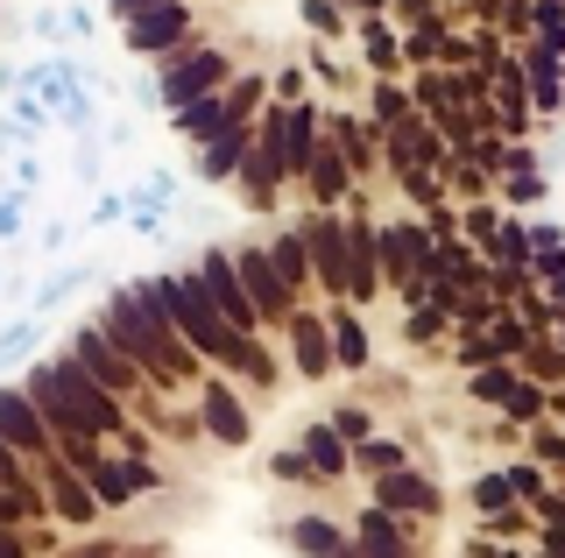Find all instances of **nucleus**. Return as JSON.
I'll list each match as a JSON object with an SVG mask.
<instances>
[{
  "instance_id": "423d86ee",
  "label": "nucleus",
  "mask_w": 565,
  "mask_h": 558,
  "mask_svg": "<svg viewBox=\"0 0 565 558\" xmlns=\"http://www.w3.org/2000/svg\"><path fill=\"white\" fill-rule=\"evenodd\" d=\"M424 261H431V226H417V219L375 226V269H382V283H411V276H424Z\"/></svg>"
},
{
  "instance_id": "58836bf2",
  "label": "nucleus",
  "mask_w": 565,
  "mask_h": 558,
  "mask_svg": "<svg viewBox=\"0 0 565 558\" xmlns=\"http://www.w3.org/2000/svg\"><path fill=\"white\" fill-rule=\"evenodd\" d=\"M494 361H502V354L488 346V333H467V340H459V368H494Z\"/></svg>"
},
{
  "instance_id": "4c0bfd02",
  "label": "nucleus",
  "mask_w": 565,
  "mask_h": 558,
  "mask_svg": "<svg viewBox=\"0 0 565 558\" xmlns=\"http://www.w3.org/2000/svg\"><path fill=\"white\" fill-rule=\"evenodd\" d=\"M473 502H481V509H509V502H516L509 495V474H481L473 481Z\"/></svg>"
},
{
  "instance_id": "5701e85b",
  "label": "nucleus",
  "mask_w": 565,
  "mask_h": 558,
  "mask_svg": "<svg viewBox=\"0 0 565 558\" xmlns=\"http://www.w3.org/2000/svg\"><path fill=\"white\" fill-rule=\"evenodd\" d=\"M361 50H367V64H375L382 78L403 72V43H396V29H388L382 14H375V22H361Z\"/></svg>"
},
{
  "instance_id": "603ef678",
  "label": "nucleus",
  "mask_w": 565,
  "mask_h": 558,
  "mask_svg": "<svg viewBox=\"0 0 565 558\" xmlns=\"http://www.w3.org/2000/svg\"><path fill=\"white\" fill-rule=\"evenodd\" d=\"M502 558H516V551H502Z\"/></svg>"
},
{
  "instance_id": "f03ea898",
  "label": "nucleus",
  "mask_w": 565,
  "mask_h": 558,
  "mask_svg": "<svg viewBox=\"0 0 565 558\" xmlns=\"http://www.w3.org/2000/svg\"><path fill=\"white\" fill-rule=\"evenodd\" d=\"M99 333L120 346V354L135 361V368H149L156 382H184L191 375V354H184V340L163 325V311L149 304V290L128 283V290H114L106 298V319H99Z\"/></svg>"
},
{
  "instance_id": "393cba45",
  "label": "nucleus",
  "mask_w": 565,
  "mask_h": 558,
  "mask_svg": "<svg viewBox=\"0 0 565 558\" xmlns=\"http://www.w3.org/2000/svg\"><path fill=\"white\" fill-rule=\"evenodd\" d=\"M78 283H93V269H85V261H78V269H57V276H50V283L43 290H35V319H50V311H57L64 298H78Z\"/></svg>"
},
{
  "instance_id": "e433bc0d",
  "label": "nucleus",
  "mask_w": 565,
  "mask_h": 558,
  "mask_svg": "<svg viewBox=\"0 0 565 558\" xmlns=\"http://www.w3.org/2000/svg\"><path fill=\"white\" fill-rule=\"evenodd\" d=\"M22 198H29V191H8V198H0V248L22 240Z\"/></svg>"
},
{
  "instance_id": "1a4fd4ad",
  "label": "nucleus",
  "mask_w": 565,
  "mask_h": 558,
  "mask_svg": "<svg viewBox=\"0 0 565 558\" xmlns=\"http://www.w3.org/2000/svg\"><path fill=\"white\" fill-rule=\"evenodd\" d=\"M71 361H78V368H85V375H93V382H99V389H106V396H120V389H135V361H128V354H120V346H114V340H106V333H99V325H85V333H78V340H71Z\"/></svg>"
},
{
  "instance_id": "9b49d317",
  "label": "nucleus",
  "mask_w": 565,
  "mask_h": 558,
  "mask_svg": "<svg viewBox=\"0 0 565 558\" xmlns=\"http://www.w3.org/2000/svg\"><path fill=\"white\" fill-rule=\"evenodd\" d=\"M0 439L14 446V460H50V431L22 389H0Z\"/></svg>"
},
{
  "instance_id": "2f4dec72",
  "label": "nucleus",
  "mask_w": 565,
  "mask_h": 558,
  "mask_svg": "<svg viewBox=\"0 0 565 558\" xmlns=\"http://www.w3.org/2000/svg\"><path fill=\"white\" fill-rule=\"evenodd\" d=\"M50 114H64V135H85V128H93V99H85V85H71Z\"/></svg>"
},
{
  "instance_id": "09e8293b",
  "label": "nucleus",
  "mask_w": 565,
  "mask_h": 558,
  "mask_svg": "<svg viewBox=\"0 0 565 558\" xmlns=\"http://www.w3.org/2000/svg\"><path fill=\"white\" fill-rule=\"evenodd\" d=\"M0 481H8V487L22 481V460H14V446H8V439H0Z\"/></svg>"
},
{
  "instance_id": "f704fd0d",
  "label": "nucleus",
  "mask_w": 565,
  "mask_h": 558,
  "mask_svg": "<svg viewBox=\"0 0 565 558\" xmlns=\"http://www.w3.org/2000/svg\"><path fill=\"white\" fill-rule=\"evenodd\" d=\"M417 99H424L431 114H446V107H452V72H424V78H417Z\"/></svg>"
},
{
  "instance_id": "c03bdc74",
  "label": "nucleus",
  "mask_w": 565,
  "mask_h": 558,
  "mask_svg": "<svg viewBox=\"0 0 565 558\" xmlns=\"http://www.w3.org/2000/svg\"><path fill=\"white\" fill-rule=\"evenodd\" d=\"M467 234H473V240L494 234V205H473V213H467Z\"/></svg>"
},
{
  "instance_id": "72a5a7b5",
  "label": "nucleus",
  "mask_w": 565,
  "mask_h": 558,
  "mask_svg": "<svg viewBox=\"0 0 565 558\" xmlns=\"http://www.w3.org/2000/svg\"><path fill=\"white\" fill-rule=\"evenodd\" d=\"M488 346H494V354H502V361H516L523 346H530V333H523V319H494V333H488Z\"/></svg>"
},
{
  "instance_id": "f8f14e48",
  "label": "nucleus",
  "mask_w": 565,
  "mask_h": 558,
  "mask_svg": "<svg viewBox=\"0 0 565 558\" xmlns=\"http://www.w3.org/2000/svg\"><path fill=\"white\" fill-rule=\"evenodd\" d=\"M467 389H473V404H494V410H509L516 425H523V417H537L544 404H552V396H537L530 382H516L509 368H473V382H467Z\"/></svg>"
},
{
  "instance_id": "a878e982",
  "label": "nucleus",
  "mask_w": 565,
  "mask_h": 558,
  "mask_svg": "<svg viewBox=\"0 0 565 558\" xmlns=\"http://www.w3.org/2000/svg\"><path fill=\"white\" fill-rule=\"evenodd\" d=\"M403 120H417L411 93H403L396 78H382V85H375V128H403Z\"/></svg>"
},
{
  "instance_id": "8fccbe9b",
  "label": "nucleus",
  "mask_w": 565,
  "mask_h": 558,
  "mask_svg": "<svg viewBox=\"0 0 565 558\" xmlns=\"http://www.w3.org/2000/svg\"><path fill=\"white\" fill-rule=\"evenodd\" d=\"M8 516H14V495H8V502H0V523H8Z\"/></svg>"
},
{
  "instance_id": "4468645a",
  "label": "nucleus",
  "mask_w": 565,
  "mask_h": 558,
  "mask_svg": "<svg viewBox=\"0 0 565 558\" xmlns=\"http://www.w3.org/2000/svg\"><path fill=\"white\" fill-rule=\"evenodd\" d=\"M347 234V298H382V269H375V226H340Z\"/></svg>"
},
{
  "instance_id": "c9c22d12",
  "label": "nucleus",
  "mask_w": 565,
  "mask_h": 558,
  "mask_svg": "<svg viewBox=\"0 0 565 558\" xmlns=\"http://www.w3.org/2000/svg\"><path fill=\"white\" fill-rule=\"evenodd\" d=\"M367 431H375V425H367V410H332V439H340V446H361L367 439Z\"/></svg>"
},
{
  "instance_id": "aec40b11",
  "label": "nucleus",
  "mask_w": 565,
  "mask_h": 558,
  "mask_svg": "<svg viewBox=\"0 0 565 558\" xmlns=\"http://www.w3.org/2000/svg\"><path fill=\"white\" fill-rule=\"evenodd\" d=\"M170 128L184 135V142H212V135L226 128V107H220V93H199V99H184V107H170Z\"/></svg>"
},
{
  "instance_id": "473e14b6",
  "label": "nucleus",
  "mask_w": 565,
  "mask_h": 558,
  "mask_svg": "<svg viewBox=\"0 0 565 558\" xmlns=\"http://www.w3.org/2000/svg\"><path fill=\"white\" fill-rule=\"evenodd\" d=\"M382 14H396L403 29H417V22H446V8H438V0H382Z\"/></svg>"
},
{
  "instance_id": "a19ab883",
  "label": "nucleus",
  "mask_w": 565,
  "mask_h": 558,
  "mask_svg": "<svg viewBox=\"0 0 565 558\" xmlns=\"http://www.w3.org/2000/svg\"><path fill=\"white\" fill-rule=\"evenodd\" d=\"M269 474L276 481H305L311 466H305V452H297V446H282V452H269Z\"/></svg>"
},
{
  "instance_id": "ea45409f",
  "label": "nucleus",
  "mask_w": 565,
  "mask_h": 558,
  "mask_svg": "<svg viewBox=\"0 0 565 558\" xmlns=\"http://www.w3.org/2000/svg\"><path fill=\"white\" fill-rule=\"evenodd\" d=\"M269 99H276V107H290V99H305V72H297V64H282V72L269 78Z\"/></svg>"
},
{
  "instance_id": "6e6552de",
  "label": "nucleus",
  "mask_w": 565,
  "mask_h": 558,
  "mask_svg": "<svg viewBox=\"0 0 565 558\" xmlns=\"http://www.w3.org/2000/svg\"><path fill=\"white\" fill-rule=\"evenodd\" d=\"M297 234H305L311 276L332 290V298H347V234H340V219H332V213H311L305 226H297Z\"/></svg>"
},
{
  "instance_id": "bb28decb",
  "label": "nucleus",
  "mask_w": 565,
  "mask_h": 558,
  "mask_svg": "<svg viewBox=\"0 0 565 558\" xmlns=\"http://www.w3.org/2000/svg\"><path fill=\"white\" fill-rule=\"evenodd\" d=\"M305 29L318 43H340L347 36V8H340V0H305Z\"/></svg>"
},
{
  "instance_id": "cd10ccee",
  "label": "nucleus",
  "mask_w": 565,
  "mask_h": 558,
  "mask_svg": "<svg viewBox=\"0 0 565 558\" xmlns=\"http://www.w3.org/2000/svg\"><path fill=\"white\" fill-rule=\"evenodd\" d=\"M290 545H297V551H311V558H332V551H340V530H332L326 516H305V523L290 530Z\"/></svg>"
},
{
  "instance_id": "b1692460",
  "label": "nucleus",
  "mask_w": 565,
  "mask_h": 558,
  "mask_svg": "<svg viewBox=\"0 0 565 558\" xmlns=\"http://www.w3.org/2000/svg\"><path fill=\"white\" fill-rule=\"evenodd\" d=\"M297 452H305V466H311V474H347V446L332 439V425H311Z\"/></svg>"
},
{
  "instance_id": "3c124183",
  "label": "nucleus",
  "mask_w": 565,
  "mask_h": 558,
  "mask_svg": "<svg viewBox=\"0 0 565 558\" xmlns=\"http://www.w3.org/2000/svg\"><path fill=\"white\" fill-rule=\"evenodd\" d=\"M0 558H14V545H8V530H0Z\"/></svg>"
},
{
  "instance_id": "dca6fc26",
  "label": "nucleus",
  "mask_w": 565,
  "mask_h": 558,
  "mask_svg": "<svg viewBox=\"0 0 565 558\" xmlns=\"http://www.w3.org/2000/svg\"><path fill=\"white\" fill-rule=\"evenodd\" d=\"M375 502H382L388 516H396V509H411V516H431V509H438V487L424 481V474H411V466H388V474H382V487H375Z\"/></svg>"
},
{
  "instance_id": "7ed1b4c3",
  "label": "nucleus",
  "mask_w": 565,
  "mask_h": 558,
  "mask_svg": "<svg viewBox=\"0 0 565 558\" xmlns=\"http://www.w3.org/2000/svg\"><path fill=\"white\" fill-rule=\"evenodd\" d=\"M163 72H156L149 85H156V107H184V99H199V93H220L226 85V57L212 43H177V50H163Z\"/></svg>"
},
{
  "instance_id": "c756f323",
  "label": "nucleus",
  "mask_w": 565,
  "mask_h": 558,
  "mask_svg": "<svg viewBox=\"0 0 565 558\" xmlns=\"http://www.w3.org/2000/svg\"><path fill=\"white\" fill-rule=\"evenodd\" d=\"M14 135H22V142H35V135H43L50 128V107H43V99H35V93H22V85H14Z\"/></svg>"
},
{
  "instance_id": "37998d69",
  "label": "nucleus",
  "mask_w": 565,
  "mask_h": 558,
  "mask_svg": "<svg viewBox=\"0 0 565 558\" xmlns=\"http://www.w3.org/2000/svg\"><path fill=\"white\" fill-rule=\"evenodd\" d=\"M35 184H43V163L22 149V155H14V191H35Z\"/></svg>"
},
{
  "instance_id": "ddd939ff",
  "label": "nucleus",
  "mask_w": 565,
  "mask_h": 558,
  "mask_svg": "<svg viewBox=\"0 0 565 558\" xmlns=\"http://www.w3.org/2000/svg\"><path fill=\"white\" fill-rule=\"evenodd\" d=\"M326 354H332V368H347V375H361L367 361H375V346H367V325L353 319L347 304L326 319Z\"/></svg>"
},
{
  "instance_id": "a211bd4d",
  "label": "nucleus",
  "mask_w": 565,
  "mask_h": 558,
  "mask_svg": "<svg viewBox=\"0 0 565 558\" xmlns=\"http://www.w3.org/2000/svg\"><path fill=\"white\" fill-rule=\"evenodd\" d=\"M241 155H247V128H220L212 142H199V178L205 184H226L241 170Z\"/></svg>"
},
{
  "instance_id": "4be33fe9",
  "label": "nucleus",
  "mask_w": 565,
  "mask_h": 558,
  "mask_svg": "<svg viewBox=\"0 0 565 558\" xmlns=\"http://www.w3.org/2000/svg\"><path fill=\"white\" fill-rule=\"evenodd\" d=\"M290 340H297V375H332V354H326V319H311V311H297L290 319Z\"/></svg>"
},
{
  "instance_id": "9d476101",
  "label": "nucleus",
  "mask_w": 565,
  "mask_h": 558,
  "mask_svg": "<svg viewBox=\"0 0 565 558\" xmlns=\"http://www.w3.org/2000/svg\"><path fill=\"white\" fill-rule=\"evenodd\" d=\"M234 255V276L247 290V304H255V319H290V290H282V276L269 269V255L262 248H226Z\"/></svg>"
},
{
  "instance_id": "6ab92c4d",
  "label": "nucleus",
  "mask_w": 565,
  "mask_h": 558,
  "mask_svg": "<svg viewBox=\"0 0 565 558\" xmlns=\"http://www.w3.org/2000/svg\"><path fill=\"white\" fill-rule=\"evenodd\" d=\"M50 509H57L64 523H93V516H99V502H93V487H85V481H78V466H71V474H64V460H57V466H50Z\"/></svg>"
},
{
  "instance_id": "f257e3e1",
  "label": "nucleus",
  "mask_w": 565,
  "mask_h": 558,
  "mask_svg": "<svg viewBox=\"0 0 565 558\" xmlns=\"http://www.w3.org/2000/svg\"><path fill=\"white\" fill-rule=\"evenodd\" d=\"M141 290H149V304L163 311V325H170V333L191 346V354L220 361V368H234V375H255V382H269V361H262V346H255V340H241L234 325H226L220 311L205 304V290H199V269L149 276Z\"/></svg>"
},
{
  "instance_id": "f3484780",
  "label": "nucleus",
  "mask_w": 565,
  "mask_h": 558,
  "mask_svg": "<svg viewBox=\"0 0 565 558\" xmlns=\"http://www.w3.org/2000/svg\"><path fill=\"white\" fill-rule=\"evenodd\" d=\"M205 431L220 446H241L247 439V410H241V396L226 389V382H205Z\"/></svg>"
},
{
  "instance_id": "7c9ffc66",
  "label": "nucleus",
  "mask_w": 565,
  "mask_h": 558,
  "mask_svg": "<svg viewBox=\"0 0 565 558\" xmlns=\"http://www.w3.org/2000/svg\"><path fill=\"white\" fill-rule=\"evenodd\" d=\"M347 466H367V474H388V466H411V452H403L396 439H361V460Z\"/></svg>"
},
{
  "instance_id": "39448f33",
  "label": "nucleus",
  "mask_w": 565,
  "mask_h": 558,
  "mask_svg": "<svg viewBox=\"0 0 565 558\" xmlns=\"http://www.w3.org/2000/svg\"><path fill=\"white\" fill-rule=\"evenodd\" d=\"M199 290H205V304L212 311H220V319L226 325H234V333L241 340H255V304H247V290H241V276H234V255H226V248H212L205 261H199Z\"/></svg>"
},
{
  "instance_id": "79ce46f5",
  "label": "nucleus",
  "mask_w": 565,
  "mask_h": 558,
  "mask_svg": "<svg viewBox=\"0 0 565 558\" xmlns=\"http://www.w3.org/2000/svg\"><path fill=\"white\" fill-rule=\"evenodd\" d=\"M149 8H163V0H106V22H135V14H149Z\"/></svg>"
},
{
  "instance_id": "a18cd8bd",
  "label": "nucleus",
  "mask_w": 565,
  "mask_h": 558,
  "mask_svg": "<svg viewBox=\"0 0 565 558\" xmlns=\"http://www.w3.org/2000/svg\"><path fill=\"white\" fill-rule=\"evenodd\" d=\"M120 219V191H106V198L93 205V226H114Z\"/></svg>"
},
{
  "instance_id": "2eb2a0df",
  "label": "nucleus",
  "mask_w": 565,
  "mask_h": 558,
  "mask_svg": "<svg viewBox=\"0 0 565 558\" xmlns=\"http://www.w3.org/2000/svg\"><path fill=\"white\" fill-rule=\"evenodd\" d=\"M347 155H340V142H332V135H318L311 142V155H305V178H311V198L318 205H340L347 198Z\"/></svg>"
},
{
  "instance_id": "de8ad7c7",
  "label": "nucleus",
  "mask_w": 565,
  "mask_h": 558,
  "mask_svg": "<svg viewBox=\"0 0 565 558\" xmlns=\"http://www.w3.org/2000/svg\"><path fill=\"white\" fill-rule=\"evenodd\" d=\"M29 29H35L43 43H57V36H64V29H57V14H50V8H35V22H29Z\"/></svg>"
},
{
  "instance_id": "20e7f679",
  "label": "nucleus",
  "mask_w": 565,
  "mask_h": 558,
  "mask_svg": "<svg viewBox=\"0 0 565 558\" xmlns=\"http://www.w3.org/2000/svg\"><path fill=\"white\" fill-rule=\"evenodd\" d=\"M50 382H57L64 410L78 417V425L93 431V439H106V431H128V410H120L114 396H106V389H99V382L85 375V368H78V361H71V354H64V361H50Z\"/></svg>"
},
{
  "instance_id": "49530a36",
  "label": "nucleus",
  "mask_w": 565,
  "mask_h": 558,
  "mask_svg": "<svg viewBox=\"0 0 565 558\" xmlns=\"http://www.w3.org/2000/svg\"><path fill=\"white\" fill-rule=\"evenodd\" d=\"M537 452H544V466H558V425H537Z\"/></svg>"
},
{
  "instance_id": "412c9836",
  "label": "nucleus",
  "mask_w": 565,
  "mask_h": 558,
  "mask_svg": "<svg viewBox=\"0 0 565 558\" xmlns=\"http://www.w3.org/2000/svg\"><path fill=\"white\" fill-rule=\"evenodd\" d=\"M262 255H269V269L282 276V290H305L311 283V255H305V234H297V226H282Z\"/></svg>"
},
{
  "instance_id": "c85d7f7f",
  "label": "nucleus",
  "mask_w": 565,
  "mask_h": 558,
  "mask_svg": "<svg viewBox=\"0 0 565 558\" xmlns=\"http://www.w3.org/2000/svg\"><path fill=\"white\" fill-rule=\"evenodd\" d=\"M35 340H43V319H35V311H22V319H14L8 333H0V368H8V361H22Z\"/></svg>"
},
{
  "instance_id": "0eeeda50",
  "label": "nucleus",
  "mask_w": 565,
  "mask_h": 558,
  "mask_svg": "<svg viewBox=\"0 0 565 558\" xmlns=\"http://www.w3.org/2000/svg\"><path fill=\"white\" fill-rule=\"evenodd\" d=\"M120 43H128V57H163V50L191 43V8H184V0H163V8L120 22Z\"/></svg>"
}]
</instances>
